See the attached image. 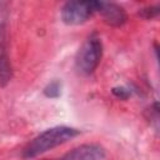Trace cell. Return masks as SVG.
<instances>
[{"label": "cell", "mask_w": 160, "mask_h": 160, "mask_svg": "<svg viewBox=\"0 0 160 160\" xmlns=\"http://www.w3.org/2000/svg\"><path fill=\"white\" fill-rule=\"evenodd\" d=\"M79 134L76 129L69 126H55L45 130L40 135H38L24 150V156L30 159L35 158L40 154H44L66 141L75 138Z\"/></svg>", "instance_id": "cell-1"}, {"label": "cell", "mask_w": 160, "mask_h": 160, "mask_svg": "<svg viewBox=\"0 0 160 160\" xmlns=\"http://www.w3.org/2000/svg\"><path fill=\"white\" fill-rule=\"evenodd\" d=\"M102 56V44L96 36H90L79 49L75 59L76 69L82 75H90L98 68Z\"/></svg>", "instance_id": "cell-2"}, {"label": "cell", "mask_w": 160, "mask_h": 160, "mask_svg": "<svg viewBox=\"0 0 160 160\" xmlns=\"http://www.w3.org/2000/svg\"><path fill=\"white\" fill-rule=\"evenodd\" d=\"M98 1H69L61 9V19L66 25H80L96 12Z\"/></svg>", "instance_id": "cell-3"}, {"label": "cell", "mask_w": 160, "mask_h": 160, "mask_svg": "<svg viewBox=\"0 0 160 160\" xmlns=\"http://www.w3.org/2000/svg\"><path fill=\"white\" fill-rule=\"evenodd\" d=\"M12 78V68L8 52L5 19L0 15V85L6 86Z\"/></svg>", "instance_id": "cell-4"}, {"label": "cell", "mask_w": 160, "mask_h": 160, "mask_svg": "<svg viewBox=\"0 0 160 160\" xmlns=\"http://www.w3.org/2000/svg\"><path fill=\"white\" fill-rule=\"evenodd\" d=\"M96 12H99L102 16L104 21L110 26H121L128 19L124 8L115 2L98 1Z\"/></svg>", "instance_id": "cell-5"}, {"label": "cell", "mask_w": 160, "mask_h": 160, "mask_svg": "<svg viewBox=\"0 0 160 160\" xmlns=\"http://www.w3.org/2000/svg\"><path fill=\"white\" fill-rule=\"evenodd\" d=\"M105 150L95 144H85L72 149L59 160H104Z\"/></svg>", "instance_id": "cell-6"}, {"label": "cell", "mask_w": 160, "mask_h": 160, "mask_svg": "<svg viewBox=\"0 0 160 160\" xmlns=\"http://www.w3.org/2000/svg\"><path fill=\"white\" fill-rule=\"evenodd\" d=\"M60 89H61V84L59 81H52L44 89V94L48 98H58L60 95Z\"/></svg>", "instance_id": "cell-7"}, {"label": "cell", "mask_w": 160, "mask_h": 160, "mask_svg": "<svg viewBox=\"0 0 160 160\" xmlns=\"http://www.w3.org/2000/svg\"><path fill=\"white\" fill-rule=\"evenodd\" d=\"M159 14V6H150L141 10V15L146 19H152Z\"/></svg>", "instance_id": "cell-8"}]
</instances>
